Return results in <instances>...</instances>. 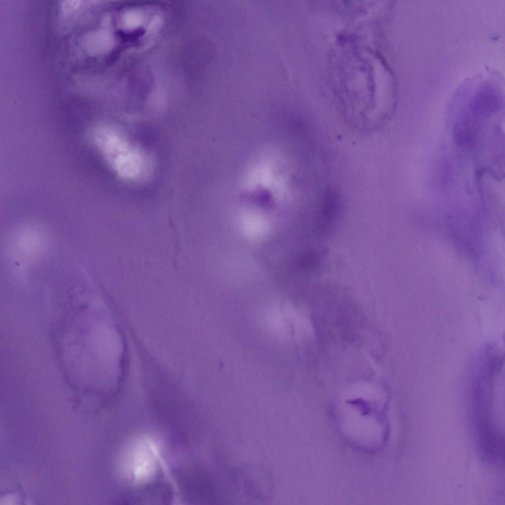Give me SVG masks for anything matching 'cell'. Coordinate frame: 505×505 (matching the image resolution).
Here are the masks:
<instances>
[{"mask_svg": "<svg viewBox=\"0 0 505 505\" xmlns=\"http://www.w3.org/2000/svg\"><path fill=\"white\" fill-rule=\"evenodd\" d=\"M91 138L110 167L121 178L136 181L148 175L150 163L147 155L115 128L107 125L96 126L92 130Z\"/></svg>", "mask_w": 505, "mask_h": 505, "instance_id": "cell-1", "label": "cell"}]
</instances>
